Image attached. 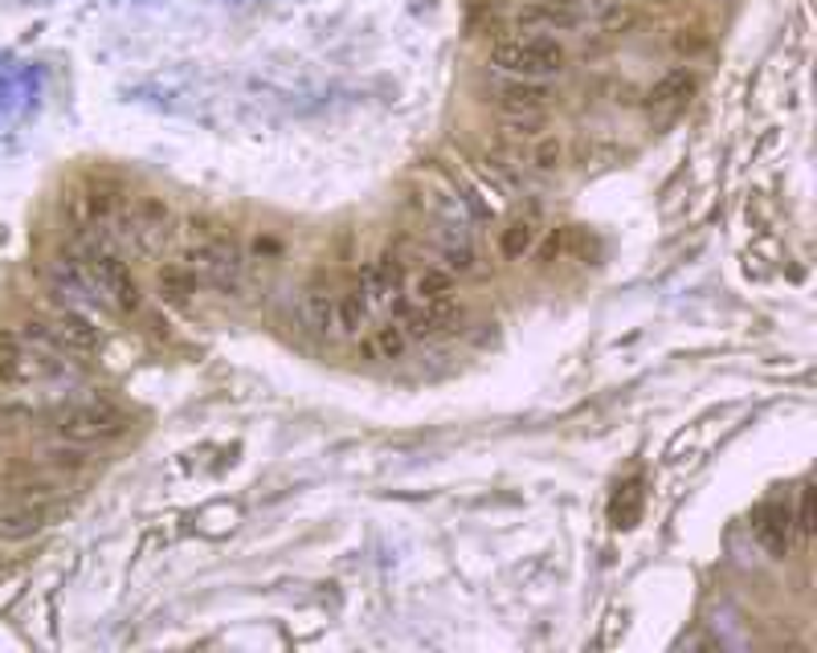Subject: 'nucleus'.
<instances>
[{
    "instance_id": "f257e3e1",
    "label": "nucleus",
    "mask_w": 817,
    "mask_h": 653,
    "mask_svg": "<svg viewBox=\"0 0 817 653\" xmlns=\"http://www.w3.org/2000/svg\"><path fill=\"white\" fill-rule=\"evenodd\" d=\"M50 429H54L57 442L69 445H98V442H115L127 433V413L111 401H74L62 404L54 413H45Z\"/></svg>"
},
{
    "instance_id": "f03ea898",
    "label": "nucleus",
    "mask_w": 817,
    "mask_h": 653,
    "mask_svg": "<svg viewBox=\"0 0 817 653\" xmlns=\"http://www.w3.org/2000/svg\"><path fill=\"white\" fill-rule=\"evenodd\" d=\"M491 70L503 78H552L565 70V45L556 37H503L491 45Z\"/></svg>"
},
{
    "instance_id": "7ed1b4c3",
    "label": "nucleus",
    "mask_w": 817,
    "mask_h": 653,
    "mask_svg": "<svg viewBox=\"0 0 817 653\" xmlns=\"http://www.w3.org/2000/svg\"><path fill=\"white\" fill-rule=\"evenodd\" d=\"M78 262H83L86 279H90V286L98 291V298H103V306H115V311H123V315H136V311H143V291H139L136 274L127 270V262L119 258V253H111L107 246H86L83 253H78Z\"/></svg>"
},
{
    "instance_id": "20e7f679",
    "label": "nucleus",
    "mask_w": 817,
    "mask_h": 653,
    "mask_svg": "<svg viewBox=\"0 0 817 653\" xmlns=\"http://www.w3.org/2000/svg\"><path fill=\"white\" fill-rule=\"evenodd\" d=\"M184 265L193 270L201 286L237 291V282H241V253L225 237H201L193 250L184 253Z\"/></svg>"
},
{
    "instance_id": "39448f33",
    "label": "nucleus",
    "mask_w": 817,
    "mask_h": 653,
    "mask_svg": "<svg viewBox=\"0 0 817 653\" xmlns=\"http://www.w3.org/2000/svg\"><path fill=\"white\" fill-rule=\"evenodd\" d=\"M37 319H42L50 339H54L66 356H90V351H98V344H103V331L95 327V319H90L86 311H78V306H57L54 315H37Z\"/></svg>"
},
{
    "instance_id": "423d86ee",
    "label": "nucleus",
    "mask_w": 817,
    "mask_h": 653,
    "mask_svg": "<svg viewBox=\"0 0 817 653\" xmlns=\"http://www.w3.org/2000/svg\"><path fill=\"white\" fill-rule=\"evenodd\" d=\"M552 98L556 90L540 78H503L495 86V102L503 115H544Z\"/></svg>"
},
{
    "instance_id": "0eeeda50",
    "label": "nucleus",
    "mask_w": 817,
    "mask_h": 653,
    "mask_svg": "<svg viewBox=\"0 0 817 653\" xmlns=\"http://www.w3.org/2000/svg\"><path fill=\"white\" fill-rule=\"evenodd\" d=\"M581 21L572 4H519L512 25L519 33H531V37H544V33H560V29H572Z\"/></svg>"
},
{
    "instance_id": "6e6552de",
    "label": "nucleus",
    "mask_w": 817,
    "mask_h": 653,
    "mask_svg": "<svg viewBox=\"0 0 817 653\" xmlns=\"http://www.w3.org/2000/svg\"><path fill=\"white\" fill-rule=\"evenodd\" d=\"M454 323H458V306H454V298H450V303H417L413 311H405L401 327L409 339H438V335H445Z\"/></svg>"
},
{
    "instance_id": "1a4fd4ad",
    "label": "nucleus",
    "mask_w": 817,
    "mask_h": 653,
    "mask_svg": "<svg viewBox=\"0 0 817 653\" xmlns=\"http://www.w3.org/2000/svg\"><path fill=\"white\" fill-rule=\"evenodd\" d=\"M335 303H340V294H335L327 282L323 279L311 282V286L303 291V323L315 335H332L335 331Z\"/></svg>"
},
{
    "instance_id": "9d476101",
    "label": "nucleus",
    "mask_w": 817,
    "mask_h": 653,
    "mask_svg": "<svg viewBox=\"0 0 817 653\" xmlns=\"http://www.w3.org/2000/svg\"><path fill=\"white\" fill-rule=\"evenodd\" d=\"M42 527H45L42 507H33V502L0 507V540L4 543H25V540H33Z\"/></svg>"
},
{
    "instance_id": "9b49d317",
    "label": "nucleus",
    "mask_w": 817,
    "mask_h": 653,
    "mask_svg": "<svg viewBox=\"0 0 817 653\" xmlns=\"http://www.w3.org/2000/svg\"><path fill=\"white\" fill-rule=\"evenodd\" d=\"M695 86H699V83H695L691 70L663 74V78L651 86V107H658V111H675V107H682V102H691Z\"/></svg>"
},
{
    "instance_id": "f8f14e48",
    "label": "nucleus",
    "mask_w": 817,
    "mask_h": 653,
    "mask_svg": "<svg viewBox=\"0 0 817 653\" xmlns=\"http://www.w3.org/2000/svg\"><path fill=\"white\" fill-rule=\"evenodd\" d=\"M409 291H413L417 303H450L454 298V274L442 270V265H426Z\"/></svg>"
},
{
    "instance_id": "ddd939ff",
    "label": "nucleus",
    "mask_w": 817,
    "mask_h": 653,
    "mask_svg": "<svg viewBox=\"0 0 817 653\" xmlns=\"http://www.w3.org/2000/svg\"><path fill=\"white\" fill-rule=\"evenodd\" d=\"M368 315H373V303L361 294V286H352V291L340 294V303H335V331L361 335V327L368 323Z\"/></svg>"
},
{
    "instance_id": "4468645a",
    "label": "nucleus",
    "mask_w": 817,
    "mask_h": 653,
    "mask_svg": "<svg viewBox=\"0 0 817 653\" xmlns=\"http://www.w3.org/2000/svg\"><path fill=\"white\" fill-rule=\"evenodd\" d=\"M155 286H160V298H164V303L184 306L196 294V286H201V282H196L193 270L181 262V265H164V270H160V279H155Z\"/></svg>"
},
{
    "instance_id": "2eb2a0df",
    "label": "nucleus",
    "mask_w": 817,
    "mask_h": 653,
    "mask_svg": "<svg viewBox=\"0 0 817 653\" xmlns=\"http://www.w3.org/2000/svg\"><path fill=\"white\" fill-rule=\"evenodd\" d=\"M536 241H540V225H536V217H524V221H512L503 229L499 250H503V258L519 262V258H527V253L536 250Z\"/></svg>"
},
{
    "instance_id": "dca6fc26",
    "label": "nucleus",
    "mask_w": 817,
    "mask_h": 653,
    "mask_svg": "<svg viewBox=\"0 0 817 653\" xmlns=\"http://www.w3.org/2000/svg\"><path fill=\"white\" fill-rule=\"evenodd\" d=\"M405 348H409V335H405L401 323H388L373 339H364V356L368 360H401Z\"/></svg>"
},
{
    "instance_id": "f3484780",
    "label": "nucleus",
    "mask_w": 817,
    "mask_h": 653,
    "mask_svg": "<svg viewBox=\"0 0 817 653\" xmlns=\"http://www.w3.org/2000/svg\"><path fill=\"white\" fill-rule=\"evenodd\" d=\"M503 131L512 135V140H540V131H544V115H507L503 119Z\"/></svg>"
},
{
    "instance_id": "a211bd4d",
    "label": "nucleus",
    "mask_w": 817,
    "mask_h": 653,
    "mask_svg": "<svg viewBox=\"0 0 817 653\" xmlns=\"http://www.w3.org/2000/svg\"><path fill=\"white\" fill-rule=\"evenodd\" d=\"M797 535H802V540L814 535V490L809 487H805L802 499H797Z\"/></svg>"
},
{
    "instance_id": "6ab92c4d",
    "label": "nucleus",
    "mask_w": 817,
    "mask_h": 653,
    "mask_svg": "<svg viewBox=\"0 0 817 653\" xmlns=\"http://www.w3.org/2000/svg\"><path fill=\"white\" fill-rule=\"evenodd\" d=\"M531 164L540 167V172H552V167L560 164V143H556V140H536V152H531Z\"/></svg>"
},
{
    "instance_id": "aec40b11",
    "label": "nucleus",
    "mask_w": 817,
    "mask_h": 653,
    "mask_svg": "<svg viewBox=\"0 0 817 653\" xmlns=\"http://www.w3.org/2000/svg\"><path fill=\"white\" fill-rule=\"evenodd\" d=\"M695 33H699V29H682L679 37H675V50H679V54L691 57V54H703L707 50V37H695Z\"/></svg>"
},
{
    "instance_id": "412c9836",
    "label": "nucleus",
    "mask_w": 817,
    "mask_h": 653,
    "mask_svg": "<svg viewBox=\"0 0 817 653\" xmlns=\"http://www.w3.org/2000/svg\"><path fill=\"white\" fill-rule=\"evenodd\" d=\"M524 4H572V0H524Z\"/></svg>"
}]
</instances>
